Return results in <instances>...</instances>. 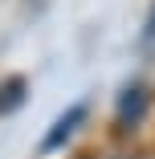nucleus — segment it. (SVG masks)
Wrapping results in <instances>:
<instances>
[{"label": "nucleus", "mask_w": 155, "mask_h": 159, "mask_svg": "<svg viewBox=\"0 0 155 159\" xmlns=\"http://www.w3.org/2000/svg\"><path fill=\"white\" fill-rule=\"evenodd\" d=\"M82 122H86V106H82V102H74L70 110H61V118H57V122L49 126V131L41 135V147H37V151H41V155H49V151H61V147H66V143L74 139V131H78Z\"/></svg>", "instance_id": "2"}, {"label": "nucleus", "mask_w": 155, "mask_h": 159, "mask_svg": "<svg viewBox=\"0 0 155 159\" xmlns=\"http://www.w3.org/2000/svg\"><path fill=\"white\" fill-rule=\"evenodd\" d=\"M25 102V82L21 78H8L4 86H0V114H8L12 106H21Z\"/></svg>", "instance_id": "3"}, {"label": "nucleus", "mask_w": 155, "mask_h": 159, "mask_svg": "<svg viewBox=\"0 0 155 159\" xmlns=\"http://www.w3.org/2000/svg\"><path fill=\"white\" fill-rule=\"evenodd\" d=\"M143 49L155 53V4H151V16H147V25H143Z\"/></svg>", "instance_id": "4"}, {"label": "nucleus", "mask_w": 155, "mask_h": 159, "mask_svg": "<svg viewBox=\"0 0 155 159\" xmlns=\"http://www.w3.org/2000/svg\"><path fill=\"white\" fill-rule=\"evenodd\" d=\"M147 106H151V86L147 82H131L127 90L118 94V106H114L118 131H135V126L147 118Z\"/></svg>", "instance_id": "1"}]
</instances>
